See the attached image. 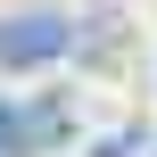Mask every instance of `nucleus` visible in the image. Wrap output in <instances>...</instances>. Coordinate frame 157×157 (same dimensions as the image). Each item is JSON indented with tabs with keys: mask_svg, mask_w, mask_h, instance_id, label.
Returning a JSON list of instances; mask_svg holds the SVG:
<instances>
[{
	"mask_svg": "<svg viewBox=\"0 0 157 157\" xmlns=\"http://www.w3.org/2000/svg\"><path fill=\"white\" fill-rule=\"evenodd\" d=\"M75 17H58V8H33V17H0V66L8 75H33V66H50V58H66L75 50Z\"/></svg>",
	"mask_w": 157,
	"mask_h": 157,
	"instance_id": "f257e3e1",
	"label": "nucleus"
},
{
	"mask_svg": "<svg viewBox=\"0 0 157 157\" xmlns=\"http://www.w3.org/2000/svg\"><path fill=\"white\" fill-rule=\"evenodd\" d=\"M66 124H75V108H66V99L25 108V141H33V149H41V141H66Z\"/></svg>",
	"mask_w": 157,
	"mask_h": 157,
	"instance_id": "f03ea898",
	"label": "nucleus"
},
{
	"mask_svg": "<svg viewBox=\"0 0 157 157\" xmlns=\"http://www.w3.org/2000/svg\"><path fill=\"white\" fill-rule=\"evenodd\" d=\"M99 157H141V132H116V141H108Z\"/></svg>",
	"mask_w": 157,
	"mask_h": 157,
	"instance_id": "20e7f679",
	"label": "nucleus"
},
{
	"mask_svg": "<svg viewBox=\"0 0 157 157\" xmlns=\"http://www.w3.org/2000/svg\"><path fill=\"white\" fill-rule=\"evenodd\" d=\"M8 149H33V141H25V116H17V108H0V157Z\"/></svg>",
	"mask_w": 157,
	"mask_h": 157,
	"instance_id": "7ed1b4c3",
	"label": "nucleus"
}]
</instances>
